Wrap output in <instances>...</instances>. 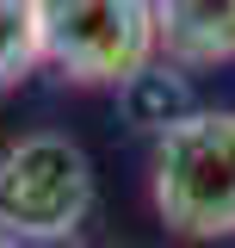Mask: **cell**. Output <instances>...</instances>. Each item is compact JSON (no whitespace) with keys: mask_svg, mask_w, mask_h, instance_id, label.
Returning <instances> with one entry per match:
<instances>
[{"mask_svg":"<svg viewBox=\"0 0 235 248\" xmlns=\"http://www.w3.org/2000/svg\"><path fill=\"white\" fill-rule=\"evenodd\" d=\"M124 99H130L136 124H155V130H167V124H179L186 112H192V99H186V87H179V75L155 68V62H148L136 81H124Z\"/></svg>","mask_w":235,"mask_h":248,"instance_id":"6","label":"cell"},{"mask_svg":"<svg viewBox=\"0 0 235 248\" xmlns=\"http://www.w3.org/2000/svg\"><path fill=\"white\" fill-rule=\"evenodd\" d=\"M155 211L186 242L235 236V112L192 106L155 137Z\"/></svg>","mask_w":235,"mask_h":248,"instance_id":"1","label":"cell"},{"mask_svg":"<svg viewBox=\"0 0 235 248\" xmlns=\"http://www.w3.org/2000/svg\"><path fill=\"white\" fill-rule=\"evenodd\" d=\"M93 211V161L68 137H19L0 155V236L56 242Z\"/></svg>","mask_w":235,"mask_h":248,"instance_id":"3","label":"cell"},{"mask_svg":"<svg viewBox=\"0 0 235 248\" xmlns=\"http://www.w3.org/2000/svg\"><path fill=\"white\" fill-rule=\"evenodd\" d=\"M44 62L37 50V0H0V93L19 87Z\"/></svg>","mask_w":235,"mask_h":248,"instance_id":"5","label":"cell"},{"mask_svg":"<svg viewBox=\"0 0 235 248\" xmlns=\"http://www.w3.org/2000/svg\"><path fill=\"white\" fill-rule=\"evenodd\" d=\"M155 37L179 68L235 62V0H155Z\"/></svg>","mask_w":235,"mask_h":248,"instance_id":"4","label":"cell"},{"mask_svg":"<svg viewBox=\"0 0 235 248\" xmlns=\"http://www.w3.org/2000/svg\"><path fill=\"white\" fill-rule=\"evenodd\" d=\"M37 50L81 87H124L161 56L155 0H37Z\"/></svg>","mask_w":235,"mask_h":248,"instance_id":"2","label":"cell"}]
</instances>
